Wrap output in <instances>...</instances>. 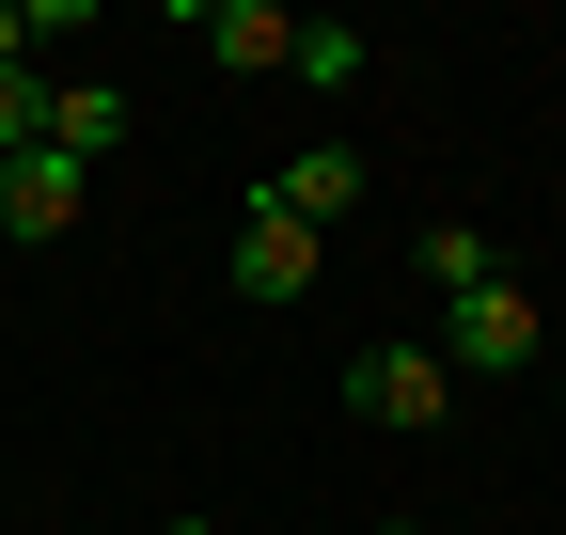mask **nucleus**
I'll return each instance as SVG.
<instances>
[{
	"label": "nucleus",
	"mask_w": 566,
	"mask_h": 535,
	"mask_svg": "<svg viewBox=\"0 0 566 535\" xmlns=\"http://www.w3.org/2000/svg\"><path fill=\"white\" fill-rule=\"evenodd\" d=\"M48 158H80V174L126 158V95L111 80H48Z\"/></svg>",
	"instance_id": "obj_7"
},
{
	"label": "nucleus",
	"mask_w": 566,
	"mask_h": 535,
	"mask_svg": "<svg viewBox=\"0 0 566 535\" xmlns=\"http://www.w3.org/2000/svg\"><path fill=\"white\" fill-rule=\"evenodd\" d=\"M346 410H363V426H441L457 410V363L441 347H363V363H346Z\"/></svg>",
	"instance_id": "obj_2"
},
{
	"label": "nucleus",
	"mask_w": 566,
	"mask_h": 535,
	"mask_svg": "<svg viewBox=\"0 0 566 535\" xmlns=\"http://www.w3.org/2000/svg\"><path fill=\"white\" fill-rule=\"evenodd\" d=\"M315 268H331V237H315V221H283V206H252V221H237V300H315Z\"/></svg>",
	"instance_id": "obj_5"
},
{
	"label": "nucleus",
	"mask_w": 566,
	"mask_h": 535,
	"mask_svg": "<svg viewBox=\"0 0 566 535\" xmlns=\"http://www.w3.org/2000/svg\"><path fill=\"white\" fill-rule=\"evenodd\" d=\"M551 410H566V363H551Z\"/></svg>",
	"instance_id": "obj_10"
},
{
	"label": "nucleus",
	"mask_w": 566,
	"mask_h": 535,
	"mask_svg": "<svg viewBox=\"0 0 566 535\" xmlns=\"http://www.w3.org/2000/svg\"><path fill=\"white\" fill-rule=\"evenodd\" d=\"M80 206H95V174L80 158H0V237H17V252H48V237H80Z\"/></svg>",
	"instance_id": "obj_3"
},
{
	"label": "nucleus",
	"mask_w": 566,
	"mask_h": 535,
	"mask_svg": "<svg viewBox=\"0 0 566 535\" xmlns=\"http://www.w3.org/2000/svg\"><path fill=\"white\" fill-rule=\"evenodd\" d=\"M363 32H346V17H300V48H283V80H315V95H346V80H363Z\"/></svg>",
	"instance_id": "obj_8"
},
{
	"label": "nucleus",
	"mask_w": 566,
	"mask_h": 535,
	"mask_svg": "<svg viewBox=\"0 0 566 535\" xmlns=\"http://www.w3.org/2000/svg\"><path fill=\"white\" fill-rule=\"evenodd\" d=\"M158 535H205V520H158Z\"/></svg>",
	"instance_id": "obj_11"
},
{
	"label": "nucleus",
	"mask_w": 566,
	"mask_h": 535,
	"mask_svg": "<svg viewBox=\"0 0 566 535\" xmlns=\"http://www.w3.org/2000/svg\"><path fill=\"white\" fill-rule=\"evenodd\" d=\"M409 268H424L441 300H472V284H488V237H472V221H424V237H409Z\"/></svg>",
	"instance_id": "obj_9"
},
{
	"label": "nucleus",
	"mask_w": 566,
	"mask_h": 535,
	"mask_svg": "<svg viewBox=\"0 0 566 535\" xmlns=\"http://www.w3.org/2000/svg\"><path fill=\"white\" fill-rule=\"evenodd\" d=\"M441 363H457V378H535V284L488 268L472 300H441Z\"/></svg>",
	"instance_id": "obj_1"
},
{
	"label": "nucleus",
	"mask_w": 566,
	"mask_h": 535,
	"mask_svg": "<svg viewBox=\"0 0 566 535\" xmlns=\"http://www.w3.org/2000/svg\"><path fill=\"white\" fill-rule=\"evenodd\" d=\"M363 189H378V174H363V158H346V143H300V158H283V174L252 189V206H283V221H315V237H331L346 206H363Z\"/></svg>",
	"instance_id": "obj_6"
},
{
	"label": "nucleus",
	"mask_w": 566,
	"mask_h": 535,
	"mask_svg": "<svg viewBox=\"0 0 566 535\" xmlns=\"http://www.w3.org/2000/svg\"><path fill=\"white\" fill-rule=\"evenodd\" d=\"M174 32L221 63V80H283V48H300V17H268V0H189Z\"/></svg>",
	"instance_id": "obj_4"
}]
</instances>
